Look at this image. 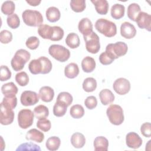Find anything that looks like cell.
Here are the masks:
<instances>
[{"label": "cell", "mask_w": 151, "mask_h": 151, "mask_svg": "<svg viewBox=\"0 0 151 151\" xmlns=\"http://www.w3.org/2000/svg\"><path fill=\"white\" fill-rule=\"evenodd\" d=\"M96 29L106 37H112L117 33V27L115 23L105 18H100L95 23Z\"/></svg>", "instance_id": "obj_1"}, {"label": "cell", "mask_w": 151, "mask_h": 151, "mask_svg": "<svg viewBox=\"0 0 151 151\" xmlns=\"http://www.w3.org/2000/svg\"><path fill=\"white\" fill-rule=\"evenodd\" d=\"M30 58L31 54L26 50L19 49L17 50L11 61L12 69L15 71L22 70Z\"/></svg>", "instance_id": "obj_2"}, {"label": "cell", "mask_w": 151, "mask_h": 151, "mask_svg": "<svg viewBox=\"0 0 151 151\" xmlns=\"http://www.w3.org/2000/svg\"><path fill=\"white\" fill-rule=\"evenodd\" d=\"M22 18L24 22L29 27H39L44 21L42 14L36 10H25L22 14Z\"/></svg>", "instance_id": "obj_3"}, {"label": "cell", "mask_w": 151, "mask_h": 151, "mask_svg": "<svg viewBox=\"0 0 151 151\" xmlns=\"http://www.w3.org/2000/svg\"><path fill=\"white\" fill-rule=\"evenodd\" d=\"M106 114L110 122L116 126L120 125L124 120L123 110L122 107L117 104H111L106 110Z\"/></svg>", "instance_id": "obj_4"}, {"label": "cell", "mask_w": 151, "mask_h": 151, "mask_svg": "<svg viewBox=\"0 0 151 151\" xmlns=\"http://www.w3.org/2000/svg\"><path fill=\"white\" fill-rule=\"evenodd\" d=\"M128 50L127 45L122 41L109 44L106 47V52L114 60L124 55Z\"/></svg>", "instance_id": "obj_5"}, {"label": "cell", "mask_w": 151, "mask_h": 151, "mask_svg": "<svg viewBox=\"0 0 151 151\" xmlns=\"http://www.w3.org/2000/svg\"><path fill=\"white\" fill-rule=\"evenodd\" d=\"M48 52L54 59L63 63L67 61L70 57L69 50L58 44H52L50 45L48 48Z\"/></svg>", "instance_id": "obj_6"}, {"label": "cell", "mask_w": 151, "mask_h": 151, "mask_svg": "<svg viewBox=\"0 0 151 151\" xmlns=\"http://www.w3.org/2000/svg\"><path fill=\"white\" fill-rule=\"evenodd\" d=\"M86 50L91 54H97L100 49V39L98 35L93 31L89 35L83 36Z\"/></svg>", "instance_id": "obj_7"}, {"label": "cell", "mask_w": 151, "mask_h": 151, "mask_svg": "<svg viewBox=\"0 0 151 151\" xmlns=\"http://www.w3.org/2000/svg\"><path fill=\"white\" fill-rule=\"evenodd\" d=\"M34 113L30 109H22L18 114V123L19 126L26 129L31 126L34 122Z\"/></svg>", "instance_id": "obj_8"}, {"label": "cell", "mask_w": 151, "mask_h": 151, "mask_svg": "<svg viewBox=\"0 0 151 151\" xmlns=\"http://www.w3.org/2000/svg\"><path fill=\"white\" fill-rule=\"evenodd\" d=\"M130 81L124 78H119L116 79L113 84V90L119 95H124L129 93L130 90Z\"/></svg>", "instance_id": "obj_9"}, {"label": "cell", "mask_w": 151, "mask_h": 151, "mask_svg": "<svg viewBox=\"0 0 151 151\" xmlns=\"http://www.w3.org/2000/svg\"><path fill=\"white\" fill-rule=\"evenodd\" d=\"M20 101L22 105L24 106H33L39 101V96L35 91L25 90L22 93Z\"/></svg>", "instance_id": "obj_10"}, {"label": "cell", "mask_w": 151, "mask_h": 151, "mask_svg": "<svg viewBox=\"0 0 151 151\" xmlns=\"http://www.w3.org/2000/svg\"><path fill=\"white\" fill-rule=\"evenodd\" d=\"M14 119V112L13 110L4 106L1 103V124L2 125H9L13 122Z\"/></svg>", "instance_id": "obj_11"}, {"label": "cell", "mask_w": 151, "mask_h": 151, "mask_svg": "<svg viewBox=\"0 0 151 151\" xmlns=\"http://www.w3.org/2000/svg\"><path fill=\"white\" fill-rule=\"evenodd\" d=\"M142 138L135 132H129L126 136V143L129 148L138 149L142 146Z\"/></svg>", "instance_id": "obj_12"}, {"label": "cell", "mask_w": 151, "mask_h": 151, "mask_svg": "<svg viewBox=\"0 0 151 151\" xmlns=\"http://www.w3.org/2000/svg\"><path fill=\"white\" fill-rule=\"evenodd\" d=\"M136 22L140 28L150 31L151 16L150 14L145 12H140L136 19Z\"/></svg>", "instance_id": "obj_13"}, {"label": "cell", "mask_w": 151, "mask_h": 151, "mask_svg": "<svg viewBox=\"0 0 151 151\" xmlns=\"http://www.w3.org/2000/svg\"><path fill=\"white\" fill-rule=\"evenodd\" d=\"M120 34L126 39H132L136 34L135 27L129 22H124L120 26Z\"/></svg>", "instance_id": "obj_14"}, {"label": "cell", "mask_w": 151, "mask_h": 151, "mask_svg": "<svg viewBox=\"0 0 151 151\" xmlns=\"http://www.w3.org/2000/svg\"><path fill=\"white\" fill-rule=\"evenodd\" d=\"M78 28L83 36H86L93 32V24L88 18H83L79 21Z\"/></svg>", "instance_id": "obj_15"}, {"label": "cell", "mask_w": 151, "mask_h": 151, "mask_svg": "<svg viewBox=\"0 0 151 151\" xmlns=\"http://www.w3.org/2000/svg\"><path fill=\"white\" fill-rule=\"evenodd\" d=\"M38 96L42 101L50 102L54 98V91L50 86H43L40 89Z\"/></svg>", "instance_id": "obj_16"}, {"label": "cell", "mask_w": 151, "mask_h": 151, "mask_svg": "<svg viewBox=\"0 0 151 151\" xmlns=\"http://www.w3.org/2000/svg\"><path fill=\"white\" fill-rule=\"evenodd\" d=\"M99 98L101 103L104 106L112 103L115 99L114 95L111 90L107 88L103 89L99 93Z\"/></svg>", "instance_id": "obj_17"}, {"label": "cell", "mask_w": 151, "mask_h": 151, "mask_svg": "<svg viewBox=\"0 0 151 151\" xmlns=\"http://www.w3.org/2000/svg\"><path fill=\"white\" fill-rule=\"evenodd\" d=\"M27 140H32L37 143H41L44 139V134L36 129H31L27 132L25 135Z\"/></svg>", "instance_id": "obj_18"}, {"label": "cell", "mask_w": 151, "mask_h": 151, "mask_svg": "<svg viewBox=\"0 0 151 151\" xmlns=\"http://www.w3.org/2000/svg\"><path fill=\"white\" fill-rule=\"evenodd\" d=\"M54 32L53 27L49 25L42 24L38 27V33L39 35L44 39H48L51 41Z\"/></svg>", "instance_id": "obj_19"}, {"label": "cell", "mask_w": 151, "mask_h": 151, "mask_svg": "<svg viewBox=\"0 0 151 151\" xmlns=\"http://www.w3.org/2000/svg\"><path fill=\"white\" fill-rule=\"evenodd\" d=\"M1 92L6 97L15 96L18 93V87L13 82L7 83L2 86Z\"/></svg>", "instance_id": "obj_20"}, {"label": "cell", "mask_w": 151, "mask_h": 151, "mask_svg": "<svg viewBox=\"0 0 151 151\" xmlns=\"http://www.w3.org/2000/svg\"><path fill=\"white\" fill-rule=\"evenodd\" d=\"M96 12L100 15H106L108 12L109 5L106 0H91Z\"/></svg>", "instance_id": "obj_21"}, {"label": "cell", "mask_w": 151, "mask_h": 151, "mask_svg": "<svg viewBox=\"0 0 151 151\" xmlns=\"http://www.w3.org/2000/svg\"><path fill=\"white\" fill-rule=\"evenodd\" d=\"M96 151H107L109 147V141L104 136H97L93 143Z\"/></svg>", "instance_id": "obj_22"}, {"label": "cell", "mask_w": 151, "mask_h": 151, "mask_svg": "<svg viewBox=\"0 0 151 151\" xmlns=\"http://www.w3.org/2000/svg\"><path fill=\"white\" fill-rule=\"evenodd\" d=\"M45 15L48 21L50 22H55L60 19L61 13L57 7L50 6L46 10Z\"/></svg>", "instance_id": "obj_23"}, {"label": "cell", "mask_w": 151, "mask_h": 151, "mask_svg": "<svg viewBox=\"0 0 151 151\" xmlns=\"http://www.w3.org/2000/svg\"><path fill=\"white\" fill-rule=\"evenodd\" d=\"M94 59L90 56L85 57L81 61V68L85 73H91L96 68Z\"/></svg>", "instance_id": "obj_24"}, {"label": "cell", "mask_w": 151, "mask_h": 151, "mask_svg": "<svg viewBox=\"0 0 151 151\" xmlns=\"http://www.w3.org/2000/svg\"><path fill=\"white\" fill-rule=\"evenodd\" d=\"M71 143L75 148H82L86 143V138L84 136L79 132L74 133L71 137Z\"/></svg>", "instance_id": "obj_25"}, {"label": "cell", "mask_w": 151, "mask_h": 151, "mask_svg": "<svg viewBox=\"0 0 151 151\" xmlns=\"http://www.w3.org/2000/svg\"><path fill=\"white\" fill-rule=\"evenodd\" d=\"M79 74L78 65L74 63H71L67 65L64 68L65 76L68 78H74Z\"/></svg>", "instance_id": "obj_26"}, {"label": "cell", "mask_w": 151, "mask_h": 151, "mask_svg": "<svg viewBox=\"0 0 151 151\" xmlns=\"http://www.w3.org/2000/svg\"><path fill=\"white\" fill-rule=\"evenodd\" d=\"M125 7L123 5L120 4H114L110 10L111 16L113 19H119L124 15Z\"/></svg>", "instance_id": "obj_27"}, {"label": "cell", "mask_w": 151, "mask_h": 151, "mask_svg": "<svg viewBox=\"0 0 151 151\" xmlns=\"http://www.w3.org/2000/svg\"><path fill=\"white\" fill-rule=\"evenodd\" d=\"M65 41L67 46L72 49H74L78 47L80 44L79 36L74 32H71L68 34Z\"/></svg>", "instance_id": "obj_28"}, {"label": "cell", "mask_w": 151, "mask_h": 151, "mask_svg": "<svg viewBox=\"0 0 151 151\" xmlns=\"http://www.w3.org/2000/svg\"><path fill=\"white\" fill-rule=\"evenodd\" d=\"M28 69L32 74H41L42 71V65L40 58L31 60L28 64Z\"/></svg>", "instance_id": "obj_29"}, {"label": "cell", "mask_w": 151, "mask_h": 151, "mask_svg": "<svg viewBox=\"0 0 151 151\" xmlns=\"http://www.w3.org/2000/svg\"><path fill=\"white\" fill-rule=\"evenodd\" d=\"M140 12V7L139 5L136 3L130 4L127 7V17L130 19H131L133 21H136V18Z\"/></svg>", "instance_id": "obj_30"}, {"label": "cell", "mask_w": 151, "mask_h": 151, "mask_svg": "<svg viewBox=\"0 0 151 151\" xmlns=\"http://www.w3.org/2000/svg\"><path fill=\"white\" fill-rule=\"evenodd\" d=\"M35 117L40 120L47 117L49 115V110L48 107L44 105L40 104L36 106L34 109Z\"/></svg>", "instance_id": "obj_31"}, {"label": "cell", "mask_w": 151, "mask_h": 151, "mask_svg": "<svg viewBox=\"0 0 151 151\" xmlns=\"http://www.w3.org/2000/svg\"><path fill=\"white\" fill-rule=\"evenodd\" d=\"M61 144L60 139L57 136H51L49 137L45 143L47 149L51 151L57 150L59 149Z\"/></svg>", "instance_id": "obj_32"}, {"label": "cell", "mask_w": 151, "mask_h": 151, "mask_svg": "<svg viewBox=\"0 0 151 151\" xmlns=\"http://www.w3.org/2000/svg\"><path fill=\"white\" fill-rule=\"evenodd\" d=\"M67 109V105L59 101H56L53 106V114L56 117H62L65 115Z\"/></svg>", "instance_id": "obj_33"}, {"label": "cell", "mask_w": 151, "mask_h": 151, "mask_svg": "<svg viewBox=\"0 0 151 151\" xmlns=\"http://www.w3.org/2000/svg\"><path fill=\"white\" fill-rule=\"evenodd\" d=\"M83 90L86 92H93L97 87V81L95 78L93 77L86 78L82 84Z\"/></svg>", "instance_id": "obj_34"}, {"label": "cell", "mask_w": 151, "mask_h": 151, "mask_svg": "<svg viewBox=\"0 0 151 151\" xmlns=\"http://www.w3.org/2000/svg\"><path fill=\"white\" fill-rule=\"evenodd\" d=\"M15 9V5L12 1H6L3 2L1 6V11L6 15H11L14 14Z\"/></svg>", "instance_id": "obj_35"}, {"label": "cell", "mask_w": 151, "mask_h": 151, "mask_svg": "<svg viewBox=\"0 0 151 151\" xmlns=\"http://www.w3.org/2000/svg\"><path fill=\"white\" fill-rule=\"evenodd\" d=\"M70 114L74 119H80L84 114L83 107L80 104H74L70 108Z\"/></svg>", "instance_id": "obj_36"}, {"label": "cell", "mask_w": 151, "mask_h": 151, "mask_svg": "<svg viewBox=\"0 0 151 151\" xmlns=\"http://www.w3.org/2000/svg\"><path fill=\"white\" fill-rule=\"evenodd\" d=\"M70 4L71 9L76 12H81L86 8L84 0H71Z\"/></svg>", "instance_id": "obj_37"}, {"label": "cell", "mask_w": 151, "mask_h": 151, "mask_svg": "<svg viewBox=\"0 0 151 151\" xmlns=\"http://www.w3.org/2000/svg\"><path fill=\"white\" fill-rule=\"evenodd\" d=\"M15 81L20 86H27L29 82V77L26 72L21 71L15 75Z\"/></svg>", "instance_id": "obj_38"}, {"label": "cell", "mask_w": 151, "mask_h": 151, "mask_svg": "<svg viewBox=\"0 0 151 151\" xmlns=\"http://www.w3.org/2000/svg\"><path fill=\"white\" fill-rule=\"evenodd\" d=\"M6 22L11 28L16 29L20 25V19L17 14H13L8 16L6 18Z\"/></svg>", "instance_id": "obj_39"}, {"label": "cell", "mask_w": 151, "mask_h": 151, "mask_svg": "<svg viewBox=\"0 0 151 151\" xmlns=\"http://www.w3.org/2000/svg\"><path fill=\"white\" fill-rule=\"evenodd\" d=\"M73 99L71 94L66 91L61 92L58 94L56 101H61L65 103L67 107H68L73 102Z\"/></svg>", "instance_id": "obj_40"}, {"label": "cell", "mask_w": 151, "mask_h": 151, "mask_svg": "<svg viewBox=\"0 0 151 151\" xmlns=\"http://www.w3.org/2000/svg\"><path fill=\"white\" fill-rule=\"evenodd\" d=\"M1 103L4 106L13 110L17 106V98L16 96H12V97L4 96L2 102Z\"/></svg>", "instance_id": "obj_41"}, {"label": "cell", "mask_w": 151, "mask_h": 151, "mask_svg": "<svg viewBox=\"0 0 151 151\" xmlns=\"http://www.w3.org/2000/svg\"><path fill=\"white\" fill-rule=\"evenodd\" d=\"M39 58L41 60L42 65V71L41 74H45L49 73L51 71L52 67L51 61L47 57L44 56H41Z\"/></svg>", "instance_id": "obj_42"}, {"label": "cell", "mask_w": 151, "mask_h": 151, "mask_svg": "<svg viewBox=\"0 0 151 151\" xmlns=\"http://www.w3.org/2000/svg\"><path fill=\"white\" fill-rule=\"evenodd\" d=\"M37 127L43 132H48L51 127V123L50 120L46 118L40 119L37 122Z\"/></svg>", "instance_id": "obj_43"}, {"label": "cell", "mask_w": 151, "mask_h": 151, "mask_svg": "<svg viewBox=\"0 0 151 151\" xmlns=\"http://www.w3.org/2000/svg\"><path fill=\"white\" fill-rule=\"evenodd\" d=\"M25 45L30 50H35L40 45V40L35 36H31L27 40Z\"/></svg>", "instance_id": "obj_44"}, {"label": "cell", "mask_w": 151, "mask_h": 151, "mask_svg": "<svg viewBox=\"0 0 151 151\" xmlns=\"http://www.w3.org/2000/svg\"><path fill=\"white\" fill-rule=\"evenodd\" d=\"M12 40V34L11 31L4 29L1 31L0 41L2 44H8Z\"/></svg>", "instance_id": "obj_45"}, {"label": "cell", "mask_w": 151, "mask_h": 151, "mask_svg": "<svg viewBox=\"0 0 151 151\" xmlns=\"http://www.w3.org/2000/svg\"><path fill=\"white\" fill-rule=\"evenodd\" d=\"M41 150L40 147L39 146L31 143H24L21 145H20L18 148L16 149V150Z\"/></svg>", "instance_id": "obj_46"}, {"label": "cell", "mask_w": 151, "mask_h": 151, "mask_svg": "<svg viewBox=\"0 0 151 151\" xmlns=\"http://www.w3.org/2000/svg\"><path fill=\"white\" fill-rule=\"evenodd\" d=\"M54 32L51 41H60L64 37V32L63 28L58 26H53Z\"/></svg>", "instance_id": "obj_47"}, {"label": "cell", "mask_w": 151, "mask_h": 151, "mask_svg": "<svg viewBox=\"0 0 151 151\" xmlns=\"http://www.w3.org/2000/svg\"><path fill=\"white\" fill-rule=\"evenodd\" d=\"M11 72L9 68L6 65L1 66V73H0V80L1 81H5L11 77Z\"/></svg>", "instance_id": "obj_48"}, {"label": "cell", "mask_w": 151, "mask_h": 151, "mask_svg": "<svg viewBox=\"0 0 151 151\" xmlns=\"http://www.w3.org/2000/svg\"><path fill=\"white\" fill-rule=\"evenodd\" d=\"M84 104L89 110L94 109L97 105V100L96 97L94 96H90L87 97L84 100Z\"/></svg>", "instance_id": "obj_49"}, {"label": "cell", "mask_w": 151, "mask_h": 151, "mask_svg": "<svg viewBox=\"0 0 151 151\" xmlns=\"http://www.w3.org/2000/svg\"><path fill=\"white\" fill-rule=\"evenodd\" d=\"M114 59L112 58L106 52L101 53L99 56V61L103 65H106L111 64L114 61Z\"/></svg>", "instance_id": "obj_50"}, {"label": "cell", "mask_w": 151, "mask_h": 151, "mask_svg": "<svg viewBox=\"0 0 151 151\" xmlns=\"http://www.w3.org/2000/svg\"><path fill=\"white\" fill-rule=\"evenodd\" d=\"M141 133L146 137L151 136V124L149 122H146L142 124L140 127Z\"/></svg>", "instance_id": "obj_51"}, {"label": "cell", "mask_w": 151, "mask_h": 151, "mask_svg": "<svg viewBox=\"0 0 151 151\" xmlns=\"http://www.w3.org/2000/svg\"><path fill=\"white\" fill-rule=\"evenodd\" d=\"M41 1L39 0H28V1H26V2L28 3L29 5H30L31 6H38L40 3H41Z\"/></svg>", "instance_id": "obj_52"}]
</instances>
